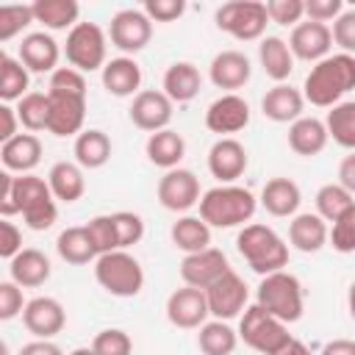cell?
Masks as SVG:
<instances>
[{
    "label": "cell",
    "mask_w": 355,
    "mask_h": 355,
    "mask_svg": "<svg viewBox=\"0 0 355 355\" xmlns=\"http://www.w3.org/2000/svg\"><path fill=\"white\" fill-rule=\"evenodd\" d=\"M355 89V55L333 53L311 67L302 83V97L316 108H333Z\"/></svg>",
    "instance_id": "obj_1"
},
{
    "label": "cell",
    "mask_w": 355,
    "mask_h": 355,
    "mask_svg": "<svg viewBox=\"0 0 355 355\" xmlns=\"http://www.w3.org/2000/svg\"><path fill=\"white\" fill-rule=\"evenodd\" d=\"M258 211V200L250 189L236 183H219L200 197V219L211 227H244Z\"/></svg>",
    "instance_id": "obj_2"
},
{
    "label": "cell",
    "mask_w": 355,
    "mask_h": 355,
    "mask_svg": "<svg viewBox=\"0 0 355 355\" xmlns=\"http://www.w3.org/2000/svg\"><path fill=\"white\" fill-rule=\"evenodd\" d=\"M236 250L247 261V266L261 277L288 266V244L277 236V230L261 222H250L239 230Z\"/></svg>",
    "instance_id": "obj_3"
},
{
    "label": "cell",
    "mask_w": 355,
    "mask_h": 355,
    "mask_svg": "<svg viewBox=\"0 0 355 355\" xmlns=\"http://www.w3.org/2000/svg\"><path fill=\"white\" fill-rule=\"evenodd\" d=\"M255 302H258L263 311H269L272 316H277L280 322L291 324V322L302 319V311H305L302 283H300L291 272H286V269L272 272V275L261 277Z\"/></svg>",
    "instance_id": "obj_4"
},
{
    "label": "cell",
    "mask_w": 355,
    "mask_h": 355,
    "mask_svg": "<svg viewBox=\"0 0 355 355\" xmlns=\"http://www.w3.org/2000/svg\"><path fill=\"white\" fill-rule=\"evenodd\" d=\"M14 205L31 230H50L58 219V205L47 180L33 172L14 180Z\"/></svg>",
    "instance_id": "obj_5"
},
{
    "label": "cell",
    "mask_w": 355,
    "mask_h": 355,
    "mask_svg": "<svg viewBox=\"0 0 355 355\" xmlns=\"http://www.w3.org/2000/svg\"><path fill=\"white\" fill-rule=\"evenodd\" d=\"M94 280L111 297H136L144 288V269L128 250H114L97 255L94 261Z\"/></svg>",
    "instance_id": "obj_6"
},
{
    "label": "cell",
    "mask_w": 355,
    "mask_h": 355,
    "mask_svg": "<svg viewBox=\"0 0 355 355\" xmlns=\"http://www.w3.org/2000/svg\"><path fill=\"white\" fill-rule=\"evenodd\" d=\"M239 338L261 355H275L291 338V333H288L286 322H280L277 316L263 311L258 302H252L244 308V313L239 319Z\"/></svg>",
    "instance_id": "obj_7"
},
{
    "label": "cell",
    "mask_w": 355,
    "mask_h": 355,
    "mask_svg": "<svg viewBox=\"0 0 355 355\" xmlns=\"http://www.w3.org/2000/svg\"><path fill=\"white\" fill-rule=\"evenodd\" d=\"M214 22L222 33L239 39V42H255L263 39V31L269 25L266 3L258 0H230L222 3L214 14Z\"/></svg>",
    "instance_id": "obj_8"
},
{
    "label": "cell",
    "mask_w": 355,
    "mask_h": 355,
    "mask_svg": "<svg viewBox=\"0 0 355 355\" xmlns=\"http://www.w3.org/2000/svg\"><path fill=\"white\" fill-rule=\"evenodd\" d=\"M105 53H108V36L100 25L78 22L67 33L64 55H67V64L75 67L78 72H97V69L103 72V67L108 64Z\"/></svg>",
    "instance_id": "obj_9"
},
{
    "label": "cell",
    "mask_w": 355,
    "mask_h": 355,
    "mask_svg": "<svg viewBox=\"0 0 355 355\" xmlns=\"http://www.w3.org/2000/svg\"><path fill=\"white\" fill-rule=\"evenodd\" d=\"M108 39L119 53L133 58V53L144 50L153 39V19L144 14V8H122L111 17Z\"/></svg>",
    "instance_id": "obj_10"
},
{
    "label": "cell",
    "mask_w": 355,
    "mask_h": 355,
    "mask_svg": "<svg viewBox=\"0 0 355 355\" xmlns=\"http://www.w3.org/2000/svg\"><path fill=\"white\" fill-rule=\"evenodd\" d=\"M205 300H208V311L214 319L230 322V319L244 313L250 291H247V283L233 269H227L216 283H211L205 288Z\"/></svg>",
    "instance_id": "obj_11"
},
{
    "label": "cell",
    "mask_w": 355,
    "mask_h": 355,
    "mask_svg": "<svg viewBox=\"0 0 355 355\" xmlns=\"http://www.w3.org/2000/svg\"><path fill=\"white\" fill-rule=\"evenodd\" d=\"M155 194H158V202L166 211H175V214H183V211L194 208L200 202V197H202L197 175L191 169H183V166L164 172V178L158 180Z\"/></svg>",
    "instance_id": "obj_12"
},
{
    "label": "cell",
    "mask_w": 355,
    "mask_h": 355,
    "mask_svg": "<svg viewBox=\"0 0 355 355\" xmlns=\"http://www.w3.org/2000/svg\"><path fill=\"white\" fill-rule=\"evenodd\" d=\"M50 116H47V133L64 139L83 133L86 119V94H67V92H50Z\"/></svg>",
    "instance_id": "obj_13"
},
{
    "label": "cell",
    "mask_w": 355,
    "mask_h": 355,
    "mask_svg": "<svg viewBox=\"0 0 355 355\" xmlns=\"http://www.w3.org/2000/svg\"><path fill=\"white\" fill-rule=\"evenodd\" d=\"M208 300L202 288L183 286L166 297V319L180 330H200L208 322Z\"/></svg>",
    "instance_id": "obj_14"
},
{
    "label": "cell",
    "mask_w": 355,
    "mask_h": 355,
    "mask_svg": "<svg viewBox=\"0 0 355 355\" xmlns=\"http://www.w3.org/2000/svg\"><path fill=\"white\" fill-rule=\"evenodd\" d=\"M172 108L175 103L158 92V89H141L130 108H128V116L130 122L139 128V130H147V133H158V130H166L169 122H172Z\"/></svg>",
    "instance_id": "obj_15"
},
{
    "label": "cell",
    "mask_w": 355,
    "mask_h": 355,
    "mask_svg": "<svg viewBox=\"0 0 355 355\" xmlns=\"http://www.w3.org/2000/svg\"><path fill=\"white\" fill-rule=\"evenodd\" d=\"M247 125H250V103L241 94H222L205 111V128L211 133H219V139H227L230 133H239Z\"/></svg>",
    "instance_id": "obj_16"
},
{
    "label": "cell",
    "mask_w": 355,
    "mask_h": 355,
    "mask_svg": "<svg viewBox=\"0 0 355 355\" xmlns=\"http://www.w3.org/2000/svg\"><path fill=\"white\" fill-rule=\"evenodd\" d=\"M330 47H333V28L324 25V22H300L297 28H291V36H288V50L294 58L300 61H322L330 55Z\"/></svg>",
    "instance_id": "obj_17"
},
{
    "label": "cell",
    "mask_w": 355,
    "mask_h": 355,
    "mask_svg": "<svg viewBox=\"0 0 355 355\" xmlns=\"http://www.w3.org/2000/svg\"><path fill=\"white\" fill-rule=\"evenodd\" d=\"M227 269H230L227 255L222 250H216V247H208V250L183 255V261H180V277H183V283L186 286H194V288H202V291L211 283H216Z\"/></svg>",
    "instance_id": "obj_18"
},
{
    "label": "cell",
    "mask_w": 355,
    "mask_h": 355,
    "mask_svg": "<svg viewBox=\"0 0 355 355\" xmlns=\"http://www.w3.org/2000/svg\"><path fill=\"white\" fill-rule=\"evenodd\" d=\"M22 324L36 338H55L67 324V311L55 297H33L22 311Z\"/></svg>",
    "instance_id": "obj_19"
},
{
    "label": "cell",
    "mask_w": 355,
    "mask_h": 355,
    "mask_svg": "<svg viewBox=\"0 0 355 355\" xmlns=\"http://www.w3.org/2000/svg\"><path fill=\"white\" fill-rule=\"evenodd\" d=\"M247 150L239 139L227 136V139H216L208 150V172L219 180V183H233L247 172Z\"/></svg>",
    "instance_id": "obj_20"
},
{
    "label": "cell",
    "mask_w": 355,
    "mask_h": 355,
    "mask_svg": "<svg viewBox=\"0 0 355 355\" xmlns=\"http://www.w3.org/2000/svg\"><path fill=\"white\" fill-rule=\"evenodd\" d=\"M58 58H61V50H58V42L47 33V31H33V33H25L22 42H19V61L25 64L28 72H55L58 69Z\"/></svg>",
    "instance_id": "obj_21"
},
{
    "label": "cell",
    "mask_w": 355,
    "mask_h": 355,
    "mask_svg": "<svg viewBox=\"0 0 355 355\" xmlns=\"http://www.w3.org/2000/svg\"><path fill=\"white\" fill-rule=\"evenodd\" d=\"M252 75V64L244 53L239 50H222L211 58L208 67V78L216 89H225L227 94H236V89H241Z\"/></svg>",
    "instance_id": "obj_22"
},
{
    "label": "cell",
    "mask_w": 355,
    "mask_h": 355,
    "mask_svg": "<svg viewBox=\"0 0 355 355\" xmlns=\"http://www.w3.org/2000/svg\"><path fill=\"white\" fill-rule=\"evenodd\" d=\"M100 80H103V89L114 97H136L141 86V67L136 64V58L119 55L103 67Z\"/></svg>",
    "instance_id": "obj_23"
},
{
    "label": "cell",
    "mask_w": 355,
    "mask_h": 355,
    "mask_svg": "<svg viewBox=\"0 0 355 355\" xmlns=\"http://www.w3.org/2000/svg\"><path fill=\"white\" fill-rule=\"evenodd\" d=\"M8 275L22 288H39V286H44L50 280L53 266H50V258L42 250L25 247L19 255H14L8 261Z\"/></svg>",
    "instance_id": "obj_24"
},
{
    "label": "cell",
    "mask_w": 355,
    "mask_h": 355,
    "mask_svg": "<svg viewBox=\"0 0 355 355\" xmlns=\"http://www.w3.org/2000/svg\"><path fill=\"white\" fill-rule=\"evenodd\" d=\"M300 202H302V191L291 178L266 180L258 197V205L272 216H297Z\"/></svg>",
    "instance_id": "obj_25"
},
{
    "label": "cell",
    "mask_w": 355,
    "mask_h": 355,
    "mask_svg": "<svg viewBox=\"0 0 355 355\" xmlns=\"http://www.w3.org/2000/svg\"><path fill=\"white\" fill-rule=\"evenodd\" d=\"M330 241V230H327V222L313 211L308 214H297L291 216L288 222V244L300 252H319L324 244Z\"/></svg>",
    "instance_id": "obj_26"
},
{
    "label": "cell",
    "mask_w": 355,
    "mask_h": 355,
    "mask_svg": "<svg viewBox=\"0 0 355 355\" xmlns=\"http://www.w3.org/2000/svg\"><path fill=\"white\" fill-rule=\"evenodd\" d=\"M0 161L6 172H19V175H31L39 161H42V141L33 133H19L11 141H6L0 147Z\"/></svg>",
    "instance_id": "obj_27"
},
{
    "label": "cell",
    "mask_w": 355,
    "mask_h": 355,
    "mask_svg": "<svg viewBox=\"0 0 355 355\" xmlns=\"http://www.w3.org/2000/svg\"><path fill=\"white\" fill-rule=\"evenodd\" d=\"M302 105H305L302 92L288 83H277L261 97V111L272 122H297L302 116Z\"/></svg>",
    "instance_id": "obj_28"
},
{
    "label": "cell",
    "mask_w": 355,
    "mask_h": 355,
    "mask_svg": "<svg viewBox=\"0 0 355 355\" xmlns=\"http://www.w3.org/2000/svg\"><path fill=\"white\" fill-rule=\"evenodd\" d=\"M200 86H202V78H200V69L191 64V61H175L166 67L164 72V80H161V92L172 100V103H189L200 94Z\"/></svg>",
    "instance_id": "obj_29"
},
{
    "label": "cell",
    "mask_w": 355,
    "mask_h": 355,
    "mask_svg": "<svg viewBox=\"0 0 355 355\" xmlns=\"http://www.w3.org/2000/svg\"><path fill=\"white\" fill-rule=\"evenodd\" d=\"M144 153L150 158V164H155L158 169L169 172V169H178L183 155H186V141L178 130L166 128V130H158V133H150L147 136V144H144Z\"/></svg>",
    "instance_id": "obj_30"
},
{
    "label": "cell",
    "mask_w": 355,
    "mask_h": 355,
    "mask_svg": "<svg viewBox=\"0 0 355 355\" xmlns=\"http://www.w3.org/2000/svg\"><path fill=\"white\" fill-rule=\"evenodd\" d=\"M47 186L58 202H78L86 191L83 166H78L75 161H55L47 172Z\"/></svg>",
    "instance_id": "obj_31"
},
{
    "label": "cell",
    "mask_w": 355,
    "mask_h": 355,
    "mask_svg": "<svg viewBox=\"0 0 355 355\" xmlns=\"http://www.w3.org/2000/svg\"><path fill=\"white\" fill-rule=\"evenodd\" d=\"M327 141H330L327 128L316 116H300L297 122L288 125V147L297 155H305V158L319 155L327 147Z\"/></svg>",
    "instance_id": "obj_32"
},
{
    "label": "cell",
    "mask_w": 355,
    "mask_h": 355,
    "mask_svg": "<svg viewBox=\"0 0 355 355\" xmlns=\"http://www.w3.org/2000/svg\"><path fill=\"white\" fill-rule=\"evenodd\" d=\"M111 139L108 133L97 130V128H86L83 133L75 136V144H72V155H75V164L83 166V169H100L108 164L111 158Z\"/></svg>",
    "instance_id": "obj_33"
},
{
    "label": "cell",
    "mask_w": 355,
    "mask_h": 355,
    "mask_svg": "<svg viewBox=\"0 0 355 355\" xmlns=\"http://www.w3.org/2000/svg\"><path fill=\"white\" fill-rule=\"evenodd\" d=\"M258 61L275 83H283L294 72V55L288 50V42L280 36H263L258 44Z\"/></svg>",
    "instance_id": "obj_34"
},
{
    "label": "cell",
    "mask_w": 355,
    "mask_h": 355,
    "mask_svg": "<svg viewBox=\"0 0 355 355\" xmlns=\"http://www.w3.org/2000/svg\"><path fill=\"white\" fill-rule=\"evenodd\" d=\"M169 239L178 250L191 255V252H200V250L211 247V225L202 222L200 216H180L178 222H172Z\"/></svg>",
    "instance_id": "obj_35"
},
{
    "label": "cell",
    "mask_w": 355,
    "mask_h": 355,
    "mask_svg": "<svg viewBox=\"0 0 355 355\" xmlns=\"http://www.w3.org/2000/svg\"><path fill=\"white\" fill-rule=\"evenodd\" d=\"M33 6V17L36 22H42L47 31H72L78 25V14L80 6L75 0H36Z\"/></svg>",
    "instance_id": "obj_36"
},
{
    "label": "cell",
    "mask_w": 355,
    "mask_h": 355,
    "mask_svg": "<svg viewBox=\"0 0 355 355\" xmlns=\"http://www.w3.org/2000/svg\"><path fill=\"white\" fill-rule=\"evenodd\" d=\"M239 344V330H233L222 319H211L197 333V347L202 355H233Z\"/></svg>",
    "instance_id": "obj_37"
},
{
    "label": "cell",
    "mask_w": 355,
    "mask_h": 355,
    "mask_svg": "<svg viewBox=\"0 0 355 355\" xmlns=\"http://www.w3.org/2000/svg\"><path fill=\"white\" fill-rule=\"evenodd\" d=\"M324 128L338 147L352 153L355 150V100H341L338 105H333L324 116Z\"/></svg>",
    "instance_id": "obj_38"
},
{
    "label": "cell",
    "mask_w": 355,
    "mask_h": 355,
    "mask_svg": "<svg viewBox=\"0 0 355 355\" xmlns=\"http://www.w3.org/2000/svg\"><path fill=\"white\" fill-rule=\"evenodd\" d=\"M55 250L61 255V261L72 263V266H83V263H92L97 261V252L89 241V233L86 227H67L58 233L55 239Z\"/></svg>",
    "instance_id": "obj_39"
},
{
    "label": "cell",
    "mask_w": 355,
    "mask_h": 355,
    "mask_svg": "<svg viewBox=\"0 0 355 355\" xmlns=\"http://www.w3.org/2000/svg\"><path fill=\"white\" fill-rule=\"evenodd\" d=\"M28 83H31V75L25 69V64L8 53L0 55V97L3 103H19L25 94H28Z\"/></svg>",
    "instance_id": "obj_40"
},
{
    "label": "cell",
    "mask_w": 355,
    "mask_h": 355,
    "mask_svg": "<svg viewBox=\"0 0 355 355\" xmlns=\"http://www.w3.org/2000/svg\"><path fill=\"white\" fill-rule=\"evenodd\" d=\"M313 202H316V214H319L324 222H338V219L355 205V197L336 180V183L319 186Z\"/></svg>",
    "instance_id": "obj_41"
},
{
    "label": "cell",
    "mask_w": 355,
    "mask_h": 355,
    "mask_svg": "<svg viewBox=\"0 0 355 355\" xmlns=\"http://www.w3.org/2000/svg\"><path fill=\"white\" fill-rule=\"evenodd\" d=\"M17 116L25 130H47V116H50V97L44 92H28L17 103Z\"/></svg>",
    "instance_id": "obj_42"
},
{
    "label": "cell",
    "mask_w": 355,
    "mask_h": 355,
    "mask_svg": "<svg viewBox=\"0 0 355 355\" xmlns=\"http://www.w3.org/2000/svg\"><path fill=\"white\" fill-rule=\"evenodd\" d=\"M86 233H89V241L94 247L97 255H105V252H114L119 250V239H116V225H114V214H100V216H92L86 225Z\"/></svg>",
    "instance_id": "obj_43"
},
{
    "label": "cell",
    "mask_w": 355,
    "mask_h": 355,
    "mask_svg": "<svg viewBox=\"0 0 355 355\" xmlns=\"http://www.w3.org/2000/svg\"><path fill=\"white\" fill-rule=\"evenodd\" d=\"M31 22H36L33 6H28V3H22V6H0V42H11Z\"/></svg>",
    "instance_id": "obj_44"
},
{
    "label": "cell",
    "mask_w": 355,
    "mask_h": 355,
    "mask_svg": "<svg viewBox=\"0 0 355 355\" xmlns=\"http://www.w3.org/2000/svg\"><path fill=\"white\" fill-rule=\"evenodd\" d=\"M92 349L97 355H130L133 338L119 327H105L92 338Z\"/></svg>",
    "instance_id": "obj_45"
},
{
    "label": "cell",
    "mask_w": 355,
    "mask_h": 355,
    "mask_svg": "<svg viewBox=\"0 0 355 355\" xmlns=\"http://www.w3.org/2000/svg\"><path fill=\"white\" fill-rule=\"evenodd\" d=\"M114 225H116V239H119V250H128L133 244H139L144 239V219L133 211H116L114 214Z\"/></svg>",
    "instance_id": "obj_46"
},
{
    "label": "cell",
    "mask_w": 355,
    "mask_h": 355,
    "mask_svg": "<svg viewBox=\"0 0 355 355\" xmlns=\"http://www.w3.org/2000/svg\"><path fill=\"white\" fill-rule=\"evenodd\" d=\"M266 14H269V22H275V25L297 28L305 17V3L302 0H269Z\"/></svg>",
    "instance_id": "obj_47"
},
{
    "label": "cell",
    "mask_w": 355,
    "mask_h": 355,
    "mask_svg": "<svg viewBox=\"0 0 355 355\" xmlns=\"http://www.w3.org/2000/svg\"><path fill=\"white\" fill-rule=\"evenodd\" d=\"M330 244L336 252H355V205L338 219L333 222V230H330Z\"/></svg>",
    "instance_id": "obj_48"
},
{
    "label": "cell",
    "mask_w": 355,
    "mask_h": 355,
    "mask_svg": "<svg viewBox=\"0 0 355 355\" xmlns=\"http://www.w3.org/2000/svg\"><path fill=\"white\" fill-rule=\"evenodd\" d=\"M25 297H22V286H17L14 280H3L0 283V319L8 322L14 316H19L25 311Z\"/></svg>",
    "instance_id": "obj_49"
},
{
    "label": "cell",
    "mask_w": 355,
    "mask_h": 355,
    "mask_svg": "<svg viewBox=\"0 0 355 355\" xmlns=\"http://www.w3.org/2000/svg\"><path fill=\"white\" fill-rule=\"evenodd\" d=\"M50 92H67V94H86V78L75 67H58L50 75Z\"/></svg>",
    "instance_id": "obj_50"
},
{
    "label": "cell",
    "mask_w": 355,
    "mask_h": 355,
    "mask_svg": "<svg viewBox=\"0 0 355 355\" xmlns=\"http://www.w3.org/2000/svg\"><path fill=\"white\" fill-rule=\"evenodd\" d=\"M333 44H338L341 53L355 55V8L341 11V17L333 22Z\"/></svg>",
    "instance_id": "obj_51"
},
{
    "label": "cell",
    "mask_w": 355,
    "mask_h": 355,
    "mask_svg": "<svg viewBox=\"0 0 355 355\" xmlns=\"http://www.w3.org/2000/svg\"><path fill=\"white\" fill-rule=\"evenodd\" d=\"M183 11H186L183 0H147L144 3V14L153 22H175L183 17Z\"/></svg>",
    "instance_id": "obj_52"
},
{
    "label": "cell",
    "mask_w": 355,
    "mask_h": 355,
    "mask_svg": "<svg viewBox=\"0 0 355 355\" xmlns=\"http://www.w3.org/2000/svg\"><path fill=\"white\" fill-rule=\"evenodd\" d=\"M341 11H344V6H341V0H308L305 3V17L311 19V22H336L338 17H341Z\"/></svg>",
    "instance_id": "obj_53"
},
{
    "label": "cell",
    "mask_w": 355,
    "mask_h": 355,
    "mask_svg": "<svg viewBox=\"0 0 355 355\" xmlns=\"http://www.w3.org/2000/svg\"><path fill=\"white\" fill-rule=\"evenodd\" d=\"M25 247H22V230L14 225V222H8V219H3L0 222V255L6 258V261H11L14 255H19Z\"/></svg>",
    "instance_id": "obj_54"
},
{
    "label": "cell",
    "mask_w": 355,
    "mask_h": 355,
    "mask_svg": "<svg viewBox=\"0 0 355 355\" xmlns=\"http://www.w3.org/2000/svg\"><path fill=\"white\" fill-rule=\"evenodd\" d=\"M14 172H0V214L3 219L14 216L17 214V205H14Z\"/></svg>",
    "instance_id": "obj_55"
},
{
    "label": "cell",
    "mask_w": 355,
    "mask_h": 355,
    "mask_svg": "<svg viewBox=\"0 0 355 355\" xmlns=\"http://www.w3.org/2000/svg\"><path fill=\"white\" fill-rule=\"evenodd\" d=\"M17 125H19V116H17V108H11L8 103L0 105V141H11L17 133Z\"/></svg>",
    "instance_id": "obj_56"
},
{
    "label": "cell",
    "mask_w": 355,
    "mask_h": 355,
    "mask_svg": "<svg viewBox=\"0 0 355 355\" xmlns=\"http://www.w3.org/2000/svg\"><path fill=\"white\" fill-rule=\"evenodd\" d=\"M338 183L355 197V150L341 158V164H338Z\"/></svg>",
    "instance_id": "obj_57"
},
{
    "label": "cell",
    "mask_w": 355,
    "mask_h": 355,
    "mask_svg": "<svg viewBox=\"0 0 355 355\" xmlns=\"http://www.w3.org/2000/svg\"><path fill=\"white\" fill-rule=\"evenodd\" d=\"M19 355H64V349L58 344H53L50 338H36L31 344H22Z\"/></svg>",
    "instance_id": "obj_58"
},
{
    "label": "cell",
    "mask_w": 355,
    "mask_h": 355,
    "mask_svg": "<svg viewBox=\"0 0 355 355\" xmlns=\"http://www.w3.org/2000/svg\"><path fill=\"white\" fill-rule=\"evenodd\" d=\"M319 355H355V341L352 338H333L322 347Z\"/></svg>",
    "instance_id": "obj_59"
},
{
    "label": "cell",
    "mask_w": 355,
    "mask_h": 355,
    "mask_svg": "<svg viewBox=\"0 0 355 355\" xmlns=\"http://www.w3.org/2000/svg\"><path fill=\"white\" fill-rule=\"evenodd\" d=\"M275 355H313V352H311L300 338H294V336H291V338H288V341H286Z\"/></svg>",
    "instance_id": "obj_60"
},
{
    "label": "cell",
    "mask_w": 355,
    "mask_h": 355,
    "mask_svg": "<svg viewBox=\"0 0 355 355\" xmlns=\"http://www.w3.org/2000/svg\"><path fill=\"white\" fill-rule=\"evenodd\" d=\"M347 311H349V316H352V322H355V280H352V286H349V291H347Z\"/></svg>",
    "instance_id": "obj_61"
},
{
    "label": "cell",
    "mask_w": 355,
    "mask_h": 355,
    "mask_svg": "<svg viewBox=\"0 0 355 355\" xmlns=\"http://www.w3.org/2000/svg\"><path fill=\"white\" fill-rule=\"evenodd\" d=\"M69 355H97V352H94L92 347H78V349H72Z\"/></svg>",
    "instance_id": "obj_62"
}]
</instances>
